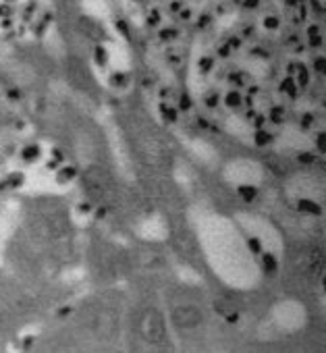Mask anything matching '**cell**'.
<instances>
[{"mask_svg":"<svg viewBox=\"0 0 326 353\" xmlns=\"http://www.w3.org/2000/svg\"><path fill=\"white\" fill-rule=\"evenodd\" d=\"M160 299L179 353H218L214 307L202 289L173 281L160 289Z\"/></svg>","mask_w":326,"mask_h":353,"instance_id":"cell-1","label":"cell"},{"mask_svg":"<svg viewBox=\"0 0 326 353\" xmlns=\"http://www.w3.org/2000/svg\"><path fill=\"white\" fill-rule=\"evenodd\" d=\"M119 347L123 353H179L162 307L160 289L139 285L127 293Z\"/></svg>","mask_w":326,"mask_h":353,"instance_id":"cell-2","label":"cell"},{"mask_svg":"<svg viewBox=\"0 0 326 353\" xmlns=\"http://www.w3.org/2000/svg\"><path fill=\"white\" fill-rule=\"evenodd\" d=\"M127 293L114 287L98 289L81 297L67 320L90 345H119Z\"/></svg>","mask_w":326,"mask_h":353,"instance_id":"cell-3","label":"cell"},{"mask_svg":"<svg viewBox=\"0 0 326 353\" xmlns=\"http://www.w3.org/2000/svg\"><path fill=\"white\" fill-rule=\"evenodd\" d=\"M92 345L65 318L46 330L30 345L26 353H85Z\"/></svg>","mask_w":326,"mask_h":353,"instance_id":"cell-4","label":"cell"},{"mask_svg":"<svg viewBox=\"0 0 326 353\" xmlns=\"http://www.w3.org/2000/svg\"><path fill=\"white\" fill-rule=\"evenodd\" d=\"M237 353H299V349L287 341H252L241 345Z\"/></svg>","mask_w":326,"mask_h":353,"instance_id":"cell-5","label":"cell"},{"mask_svg":"<svg viewBox=\"0 0 326 353\" xmlns=\"http://www.w3.org/2000/svg\"><path fill=\"white\" fill-rule=\"evenodd\" d=\"M85 353H123V349L119 345L106 343V345H92Z\"/></svg>","mask_w":326,"mask_h":353,"instance_id":"cell-6","label":"cell"}]
</instances>
